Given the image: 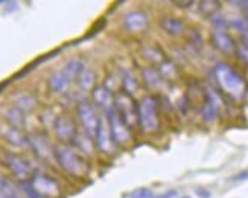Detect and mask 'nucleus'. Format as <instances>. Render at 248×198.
I'll list each match as a JSON object with an SVG mask.
<instances>
[{
  "instance_id": "obj_1",
  "label": "nucleus",
  "mask_w": 248,
  "mask_h": 198,
  "mask_svg": "<svg viewBox=\"0 0 248 198\" xmlns=\"http://www.w3.org/2000/svg\"><path fill=\"white\" fill-rule=\"evenodd\" d=\"M215 78L219 89L233 99H241L245 95V81L242 76L236 72L227 63H218L215 66Z\"/></svg>"
},
{
  "instance_id": "obj_2",
  "label": "nucleus",
  "mask_w": 248,
  "mask_h": 198,
  "mask_svg": "<svg viewBox=\"0 0 248 198\" xmlns=\"http://www.w3.org/2000/svg\"><path fill=\"white\" fill-rule=\"evenodd\" d=\"M55 160L67 174L73 177H84L89 172V163L78 151L73 148L60 144L55 145Z\"/></svg>"
},
{
  "instance_id": "obj_3",
  "label": "nucleus",
  "mask_w": 248,
  "mask_h": 198,
  "mask_svg": "<svg viewBox=\"0 0 248 198\" xmlns=\"http://www.w3.org/2000/svg\"><path fill=\"white\" fill-rule=\"evenodd\" d=\"M139 125L145 133H154L160 127L158 102L154 96H143L139 102Z\"/></svg>"
},
{
  "instance_id": "obj_4",
  "label": "nucleus",
  "mask_w": 248,
  "mask_h": 198,
  "mask_svg": "<svg viewBox=\"0 0 248 198\" xmlns=\"http://www.w3.org/2000/svg\"><path fill=\"white\" fill-rule=\"evenodd\" d=\"M105 115H107V122H108V127H110L113 144L119 145V147L126 145L128 142L131 140V131H129V125L121 117V115L116 112L114 107L110 110V112H107Z\"/></svg>"
},
{
  "instance_id": "obj_5",
  "label": "nucleus",
  "mask_w": 248,
  "mask_h": 198,
  "mask_svg": "<svg viewBox=\"0 0 248 198\" xmlns=\"http://www.w3.org/2000/svg\"><path fill=\"white\" fill-rule=\"evenodd\" d=\"M28 145L41 160L55 159V145H52L49 136L45 131H34L28 136Z\"/></svg>"
},
{
  "instance_id": "obj_6",
  "label": "nucleus",
  "mask_w": 248,
  "mask_h": 198,
  "mask_svg": "<svg viewBox=\"0 0 248 198\" xmlns=\"http://www.w3.org/2000/svg\"><path fill=\"white\" fill-rule=\"evenodd\" d=\"M114 110L129 127L139 117V104H136L131 95L125 92H119L114 96Z\"/></svg>"
},
{
  "instance_id": "obj_7",
  "label": "nucleus",
  "mask_w": 248,
  "mask_h": 198,
  "mask_svg": "<svg viewBox=\"0 0 248 198\" xmlns=\"http://www.w3.org/2000/svg\"><path fill=\"white\" fill-rule=\"evenodd\" d=\"M77 113H78L79 122L84 128V133H87L90 137H94L99 127V122H101V117L96 115V110L93 108V105L87 101H81L78 102Z\"/></svg>"
},
{
  "instance_id": "obj_8",
  "label": "nucleus",
  "mask_w": 248,
  "mask_h": 198,
  "mask_svg": "<svg viewBox=\"0 0 248 198\" xmlns=\"http://www.w3.org/2000/svg\"><path fill=\"white\" fill-rule=\"evenodd\" d=\"M31 183L41 198H57L61 195L60 183L46 174H34L31 177Z\"/></svg>"
},
{
  "instance_id": "obj_9",
  "label": "nucleus",
  "mask_w": 248,
  "mask_h": 198,
  "mask_svg": "<svg viewBox=\"0 0 248 198\" xmlns=\"http://www.w3.org/2000/svg\"><path fill=\"white\" fill-rule=\"evenodd\" d=\"M3 163L5 166L13 172L16 177L20 182L29 180V177H32V168L31 163L20 154L16 152H5L3 154Z\"/></svg>"
},
{
  "instance_id": "obj_10",
  "label": "nucleus",
  "mask_w": 248,
  "mask_h": 198,
  "mask_svg": "<svg viewBox=\"0 0 248 198\" xmlns=\"http://www.w3.org/2000/svg\"><path fill=\"white\" fill-rule=\"evenodd\" d=\"M53 131L62 144H72L75 136L78 134V128L75 120L69 115H60L53 120Z\"/></svg>"
},
{
  "instance_id": "obj_11",
  "label": "nucleus",
  "mask_w": 248,
  "mask_h": 198,
  "mask_svg": "<svg viewBox=\"0 0 248 198\" xmlns=\"http://www.w3.org/2000/svg\"><path fill=\"white\" fill-rule=\"evenodd\" d=\"M94 144L104 152H111L113 151L114 144H113L110 127H108V122H107V119H101L98 131H96V136H94Z\"/></svg>"
},
{
  "instance_id": "obj_12",
  "label": "nucleus",
  "mask_w": 248,
  "mask_h": 198,
  "mask_svg": "<svg viewBox=\"0 0 248 198\" xmlns=\"http://www.w3.org/2000/svg\"><path fill=\"white\" fill-rule=\"evenodd\" d=\"M92 98H93V102L98 105L101 110L104 112H110V110L114 107V98H113V93L107 89V87L102 84V85H96L93 92H92Z\"/></svg>"
},
{
  "instance_id": "obj_13",
  "label": "nucleus",
  "mask_w": 248,
  "mask_h": 198,
  "mask_svg": "<svg viewBox=\"0 0 248 198\" xmlns=\"http://www.w3.org/2000/svg\"><path fill=\"white\" fill-rule=\"evenodd\" d=\"M124 26L128 31H143L148 26V16L143 11H131V13L125 14L124 17Z\"/></svg>"
},
{
  "instance_id": "obj_14",
  "label": "nucleus",
  "mask_w": 248,
  "mask_h": 198,
  "mask_svg": "<svg viewBox=\"0 0 248 198\" xmlns=\"http://www.w3.org/2000/svg\"><path fill=\"white\" fill-rule=\"evenodd\" d=\"M212 43H213V46L219 49L221 52H225V53H230L234 50V41L233 38L225 32L224 29H217V31H213V34H212Z\"/></svg>"
},
{
  "instance_id": "obj_15",
  "label": "nucleus",
  "mask_w": 248,
  "mask_h": 198,
  "mask_svg": "<svg viewBox=\"0 0 248 198\" xmlns=\"http://www.w3.org/2000/svg\"><path fill=\"white\" fill-rule=\"evenodd\" d=\"M0 198H26L20 186L16 184L9 177L0 175Z\"/></svg>"
},
{
  "instance_id": "obj_16",
  "label": "nucleus",
  "mask_w": 248,
  "mask_h": 198,
  "mask_svg": "<svg viewBox=\"0 0 248 198\" xmlns=\"http://www.w3.org/2000/svg\"><path fill=\"white\" fill-rule=\"evenodd\" d=\"M142 78L146 87H149L151 90H158L161 85H163V76H161L160 70L155 67H145L142 70Z\"/></svg>"
},
{
  "instance_id": "obj_17",
  "label": "nucleus",
  "mask_w": 248,
  "mask_h": 198,
  "mask_svg": "<svg viewBox=\"0 0 248 198\" xmlns=\"http://www.w3.org/2000/svg\"><path fill=\"white\" fill-rule=\"evenodd\" d=\"M70 82H72L70 76L66 72H64V69L57 70L55 73H52L50 78H49V85H50V89L53 92H64V90H67V87L70 85Z\"/></svg>"
},
{
  "instance_id": "obj_18",
  "label": "nucleus",
  "mask_w": 248,
  "mask_h": 198,
  "mask_svg": "<svg viewBox=\"0 0 248 198\" xmlns=\"http://www.w3.org/2000/svg\"><path fill=\"white\" fill-rule=\"evenodd\" d=\"M160 26L169 35H178L185 29V23L178 17H163L160 20Z\"/></svg>"
},
{
  "instance_id": "obj_19",
  "label": "nucleus",
  "mask_w": 248,
  "mask_h": 198,
  "mask_svg": "<svg viewBox=\"0 0 248 198\" xmlns=\"http://www.w3.org/2000/svg\"><path fill=\"white\" fill-rule=\"evenodd\" d=\"M3 137L6 139L8 144L14 145V147H26L28 145V136H25L18 128H14V127H9L5 130L3 133Z\"/></svg>"
},
{
  "instance_id": "obj_20",
  "label": "nucleus",
  "mask_w": 248,
  "mask_h": 198,
  "mask_svg": "<svg viewBox=\"0 0 248 198\" xmlns=\"http://www.w3.org/2000/svg\"><path fill=\"white\" fill-rule=\"evenodd\" d=\"M5 119L8 120L11 127L18 128V130L25 125V113L14 105L5 110Z\"/></svg>"
},
{
  "instance_id": "obj_21",
  "label": "nucleus",
  "mask_w": 248,
  "mask_h": 198,
  "mask_svg": "<svg viewBox=\"0 0 248 198\" xmlns=\"http://www.w3.org/2000/svg\"><path fill=\"white\" fill-rule=\"evenodd\" d=\"M201 113H202V119L206 120V122H212V120L217 119V115H218V104L215 101V98L207 93V99L204 105L201 107Z\"/></svg>"
},
{
  "instance_id": "obj_22",
  "label": "nucleus",
  "mask_w": 248,
  "mask_h": 198,
  "mask_svg": "<svg viewBox=\"0 0 248 198\" xmlns=\"http://www.w3.org/2000/svg\"><path fill=\"white\" fill-rule=\"evenodd\" d=\"M37 105V99L35 96H32L29 93H23V95H18L14 101V107H17L21 112H31V110H34Z\"/></svg>"
},
{
  "instance_id": "obj_23",
  "label": "nucleus",
  "mask_w": 248,
  "mask_h": 198,
  "mask_svg": "<svg viewBox=\"0 0 248 198\" xmlns=\"http://www.w3.org/2000/svg\"><path fill=\"white\" fill-rule=\"evenodd\" d=\"M94 72L92 70V69H89V67H84L82 70H81V73L78 75V78H77V81H78V84H79V87L82 90H93L94 89Z\"/></svg>"
},
{
  "instance_id": "obj_24",
  "label": "nucleus",
  "mask_w": 248,
  "mask_h": 198,
  "mask_svg": "<svg viewBox=\"0 0 248 198\" xmlns=\"http://www.w3.org/2000/svg\"><path fill=\"white\" fill-rule=\"evenodd\" d=\"M72 144L77 147L81 152H85V154H90L92 152V148H93V137H90L87 133H79L75 136Z\"/></svg>"
},
{
  "instance_id": "obj_25",
  "label": "nucleus",
  "mask_w": 248,
  "mask_h": 198,
  "mask_svg": "<svg viewBox=\"0 0 248 198\" xmlns=\"http://www.w3.org/2000/svg\"><path fill=\"white\" fill-rule=\"evenodd\" d=\"M219 6L221 3L217 0H202V2H200V13L204 17H213L219 11Z\"/></svg>"
},
{
  "instance_id": "obj_26",
  "label": "nucleus",
  "mask_w": 248,
  "mask_h": 198,
  "mask_svg": "<svg viewBox=\"0 0 248 198\" xmlns=\"http://www.w3.org/2000/svg\"><path fill=\"white\" fill-rule=\"evenodd\" d=\"M122 87H124V92L131 95L139 89V81L136 80V76L133 72H125L122 76Z\"/></svg>"
},
{
  "instance_id": "obj_27",
  "label": "nucleus",
  "mask_w": 248,
  "mask_h": 198,
  "mask_svg": "<svg viewBox=\"0 0 248 198\" xmlns=\"http://www.w3.org/2000/svg\"><path fill=\"white\" fill-rule=\"evenodd\" d=\"M160 73L163 76V80H174L177 73H178V69L174 63H170L168 60H165L161 63V69H160Z\"/></svg>"
},
{
  "instance_id": "obj_28",
  "label": "nucleus",
  "mask_w": 248,
  "mask_h": 198,
  "mask_svg": "<svg viewBox=\"0 0 248 198\" xmlns=\"http://www.w3.org/2000/svg\"><path fill=\"white\" fill-rule=\"evenodd\" d=\"M143 55H145V58H148V60H151L153 63H155V64H161L165 61V57H163V52H161L158 48H155V46H149V48H145L143 49Z\"/></svg>"
},
{
  "instance_id": "obj_29",
  "label": "nucleus",
  "mask_w": 248,
  "mask_h": 198,
  "mask_svg": "<svg viewBox=\"0 0 248 198\" xmlns=\"http://www.w3.org/2000/svg\"><path fill=\"white\" fill-rule=\"evenodd\" d=\"M20 189H21V192H23V195L26 197V198H41L38 194H37V191L34 189V186H32V183H31V180H25V182H20Z\"/></svg>"
},
{
  "instance_id": "obj_30",
  "label": "nucleus",
  "mask_w": 248,
  "mask_h": 198,
  "mask_svg": "<svg viewBox=\"0 0 248 198\" xmlns=\"http://www.w3.org/2000/svg\"><path fill=\"white\" fill-rule=\"evenodd\" d=\"M153 197L154 194L151 192L149 188H137L126 195V198H153Z\"/></svg>"
},
{
  "instance_id": "obj_31",
  "label": "nucleus",
  "mask_w": 248,
  "mask_h": 198,
  "mask_svg": "<svg viewBox=\"0 0 248 198\" xmlns=\"http://www.w3.org/2000/svg\"><path fill=\"white\" fill-rule=\"evenodd\" d=\"M189 40H190V45H192L193 48H197V50L201 49V46H202V38H201V35H200V32L193 31Z\"/></svg>"
},
{
  "instance_id": "obj_32",
  "label": "nucleus",
  "mask_w": 248,
  "mask_h": 198,
  "mask_svg": "<svg viewBox=\"0 0 248 198\" xmlns=\"http://www.w3.org/2000/svg\"><path fill=\"white\" fill-rule=\"evenodd\" d=\"M175 195H177V191H168V192H163V194L154 195L153 198H174Z\"/></svg>"
},
{
  "instance_id": "obj_33",
  "label": "nucleus",
  "mask_w": 248,
  "mask_h": 198,
  "mask_svg": "<svg viewBox=\"0 0 248 198\" xmlns=\"http://www.w3.org/2000/svg\"><path fill=\"white\" fill-rule=\"evenodd\" d=\"M238 53H239V58L241 60H244L245 63H248V49L241 48V49H238Z\"/></svg>"
},
{
  "instance_id": "obj_34",
  "label": "nucleus",
  "mask_w": 248,
  "mask_h": 198,
  "mask_svg": "<svg viewBox=\"0 0 248 198\" xmlns=\"http://www.w3.org/2000/svg\"><path fill=\"white\" fill-rule=\"evenodd\" d=\"M247 179H248V169L247 171H242L239 174H236L234 177H233V180H247Z\"/></svg>"
},
{
  "instance_id": "obj_35",
  "label": "nucleus",
  "mask_w": 248,
  "mask_h": 198,
  "mask_svg": "<svg viewBox=\"0 0 248 198\" xmlns=\"http://www.w3.org/2000/svg\"><path fill=\"white\" fill-rule=\"evenodd\" d=\"M174 5H177V6H180V8H189V6L193 5V2H189V0H187V2H181V0L178 2V0H175Z\"/></svg>"
},
{
  "instance_id": "obj_36",
  "label": "nucleus",
  "mask_w": 248,
  "mask_h": 198,
  "mask_svg": "<svg viewBox=\"0 0 248 198\" xmlns=\"http://www.w3.org/2000/svg\"><path fill=\"white\" fill-rule=\"evenodd\" d=\"M197 194H198L200 197H202V198H209V197H210V194H209L207 191H201V189H197Z\"/></svg>"
},
{
  "instance_id": "obj_37",
  "label": "nucleus",
  "mask_w": 248,
  "mask_h": 198,
  "mask_svg": "<svg viewBox=\"0 0 248 198\" xmlns=\"http://www.w3.org/2000/svg\"><path fill=\"white\" fill-rule=\"evenodd\" d=\"M242 34H244V48L248 49V29L245 32H242Z\"/></svg>"
},
{
  "instance_id": "obj_38",
  "label": "nucleus",
  "mask_w": 248,
  "mask_h": 198,
  "mask_svg": "<svg viewBox=\"0 0 248 198\" xmlns=\"http://www.w3.org/2000/svg\"><path fill=\"white\" fill-rule=\"evenodd\" d=\"M180 198H190V197H180Z\"/></svg>"
}]
</instances>
